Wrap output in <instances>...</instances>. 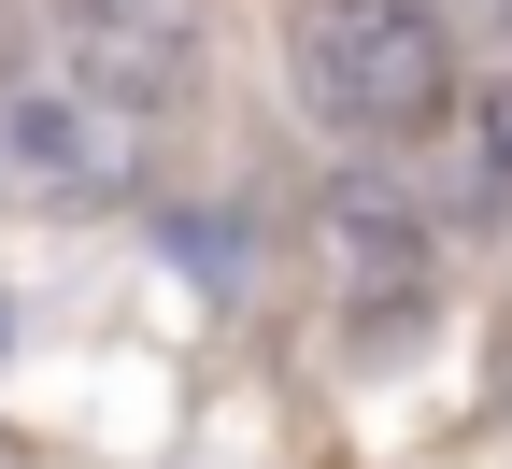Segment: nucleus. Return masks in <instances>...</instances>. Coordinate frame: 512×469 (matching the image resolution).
<instances>
[{"mask_svg":"<svg viewBox=\"0 0 512 469\" xmlns=\"http://www.w3.org/2000/svg\"><path fill=\"white\" fill-rule=\"evenodd\" d=\"M285 86L328 143L384 157L456 114V43L427 0H285Z\"/></svg>","mask_w":512,"mask_h":469,"instance_id":"f257e3e1","label":"nucleus"},{"mask_svg":"<svg viewBox=\"0 0 512 469\" xmlns=\"http://www.w3.org/2000/svg\"><path fill=\"white\" fill-rule=\"evenodd\" d=\"M313 256H328L356 342H370V327H413L427 285H441V228H427V199H413L399 171H370V157H342L328 185H313Z\"/></svg>","mask_w":512,"mask_h":469,"instance_id":"f03ea898","label":"nucleus"},{"mask_svg":"<svg viewBox=\"0 0 512 469\" xmlns=\"http://www.w3.org/2000/svg\"><path fill=\"white\" fill-rule=\"evenodd\" d=\"M43 57L143 128L200 86V0H43Z\"/></svg>","mask_w":512,"mask_h":469,"instance_id":"7ed1b4c3","label":"nucleus"},{"mask_svg":"<svg viewBox=\"0 0 512 469\" xmlns=\"http://www.w3.org/2000/svg\"><path fill=\"white\" fill-rule=\"evenodd\" d=\"M0 171H15L43 214H114L128 171H143V128L114 100H86L72 72H43V86H0Z\"/></svg>","mask_w":512,"mask_h":469,"instance_id":"20e7f679","label":"nucleus"},{"mask_svg":"<svg viewBox=\"0 0 512 469\" xmlns=\"http://www.w3.org/2000/svg\"><path fill=\"white\" fill-rule=\"evenodd\" d=\"M441 128H456V214H512V86H484V100H456V114H441Z\"/></svg>","mask_w":512,"mask_h":469,"instance_id":"39448f33","label":"nucleus"},{"mask_svg":"<svg viewBox=\"0 0 512 469\" xmlns=\"http://www.w3.org/2000/svg\"><path fill=\"white\" fill-rule=\"evenodd\" d=\"M427 15H456V0H427Z\"/></svg>","mask_w":512,"mask_h":469,"instance_id":"423d86ee","label":"nucleus"},{"mask_svg":"<svg viewBox=\"0 0 512 469\" xmlns=\"http://www.w3.org/2000/svg\"><path fill=\"white\" fill-rule=\"evenodd\" d=\"M498 29H512V0H498Z\"/></svg>","mask_w":512,"mask_h":469,"instance_id":"0eeeda50","label":"nucleus"}]
</instances>
